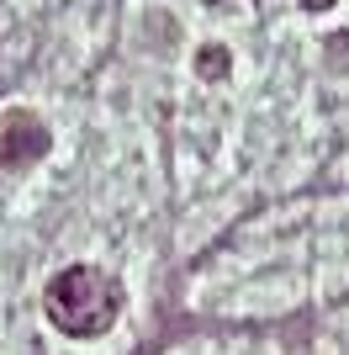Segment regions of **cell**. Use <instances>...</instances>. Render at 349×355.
I'll return each instance as SVG.
<instances>
[{
	"instance_id": "cell-2",
	"label": "cell",
	"mask_w": 349,
	"mask_h": 355,
	"mask_svg": "<svg viewBox=\"0 0 349 355\" xmlns=\"http://www.w3.org/2000/svg\"><path fill=\"white\" fill-rule=\"evenodd\" d=\"M48 154V128L32 112H6L0 117V170H27Z\"/></svg>"
},
{
	"instance_id": "cell-1",
	"label": "cell",
	"mask_w": 349,
	"mask_h": 355,
	"mask_svg": "<svg viewBox=\"0 0 349 355\" xmlns=\"http://www.w3.org/2000/svg\"><path fill=\"white\" fill-rule=\"evenodd\" d=\"M43 308L64 334L96 340V334H106V329L116 324V313H122V286L96 266H69L48 282Z\"/></svg>"
},
{
	"instance_id": "cell-4",
	"label": "cell",
	"mask_w": 349,
	"mask_h": 355,
	"mask_svg": "<svg viewBox=\"0 0 349 355\" xmlns=\"http://www.w3.org/2000/svg\"><path fill=\"white\" fill-rule=\"evenodd\" d=\"M307 11H328V6H334V0H302Z\"/></svg>"
},
{
	"instance_id": "cell-5",
	"label": "cell",
	"mask_w": 349,
	"mask_h": 355,
	"mask_svg": "<svg viewBox=\"0 0 349 355\" xmlns=\"http://www.w3.org/2000/svg\"><path fill=\"white\" fill-rule=\"evenodd\" d=\"M206 6H217V0H206Z\"/></svg>"
},
{
	"instance_id": "cell-3",
	"label": "cell",
	"mask_w": 349,
	"mask_h": 355,
	"mask_svg": "<svg viewBox=\"0 0 349 355\" xmlns=\"http://www.w3.org/2000/svg\"><path fill=\"white\" fill-rule=\"evenodd\" d=\"M196 69L206 74V80H222V74H228V48H202V53H196Z\"/></svg>"
}]
</instances>
